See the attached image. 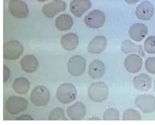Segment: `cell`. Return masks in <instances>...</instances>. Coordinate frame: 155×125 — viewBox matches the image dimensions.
Masks as SVG:
<instances>
[{"label":"cell","instance_id":"obj_7","mask_svg":"<svg viewBox=\"0 0 155 125\" xmlns=\"http://www.w3.org/2000/svg\"><path fill=\"white\" fill-rule=\"evenodd\" d=\"M84 21L90 28H101L105 22V14L99 9L93 10L85 15Z\"/></svg>","mask_w":155,"mask_h":125},{"label":"cell","instance_id":"obj_26","mask_svg":"<svg viewBox=\"0 0 155 125\" xmlns=\"http://www.w3.org/2000/svg\"><path fill=\"white\" fill-rule=\"evenodd\" d=\"M120 113L115 108H108L103 113V120H118Z\"/></svg>","mask_w":155,"mask_h":125},{"label":"cell","instance_id":"obj_25","mask_svg":"<svg viewBox=\"0 0 155 125\" xmlns=\"http://www.w3.org/2000/svg\"><path fill=\"white\" fill-rule=\"evenodd\" d=\"M124 120H140L141 115L137 110L134 109H127L123 113Z\"/></svg>","mask_w":155,"mask_h":125},{"label":"cell","instance_id":"obj_10","mask_svg":"<svg viewBox=\"0 0 155 125\" xmlns=\"http://www.w3.org/2000/svg\"><path fill=\"white\" fill-rule=\"evenodd\" d=\"M66 3L62 0H54L43 6L41 12L47 18H54L58 13L65 11Z\"/></svg>","mask_w":155,"mask_h":125},{"label":"cell","instance_id":"obj_1","mask_svg":"<svg viewBox=\"0 0 155 125\" xmlns=\"http://www.w3.org/2000/svg\"><path fill=\"white\" fill-rule=\"evenodd\" d=\"M77 97V90L74 85L71 83H64L58 87L56 91V98L61 104H68L75 100Z\"/></svg>","mask_w":155,"mask_h":125},{"label":"cell","instance_id":"obj_31","mask_svg":"<svg viewBox=\"0 0 155 125\" xmlns=\"http://www.w3.org/2000/svg\"><path fill=\"white\" fill-rule=\"evenodd\" d=\"M139 0H124V2L127 4H130V5H133V4H135L138 2Z\"/></svg>","mask_w":155,"mask_h":125},{"label":"cell","instance_id":"obj_12","mask_svg":"<svg viewBox=\"0 0 155 125\" xmlns=\"http://www.w3.org/2000/svg\"><path fill=\"white\" fill-rule=\"evenodd\" d=\"M154 13L153 5L149 1H143L136 8L135 14L137 18L143 21L150 20Z\"/></svg>","mask_w":155,"mask_h":125},{"label":"cell","instance_id":"obj_27","mask_svg":"<svg viewBox=\"0 0 155 125\" xmlns=\"http://www.w3.org/2000/svg\"><path fill=\"white\" fill-rule=\"evenodd\" d=\"M143 49L148 54H155V36L151 35L146 38L143 43Z\"/></svg>","mask_w":155,"mask_h":125},{"label":"cell","instance_id":"obj_18","mask_svg":"<svg viewBox=\"0 0 155 125\" xmlns=\"http://www.w3.org/2000/svg\"><path fill=\"white\" fill-rule=\"evenodd\" d=\"M134 88L139 91H147L151 88V78L147 74H140L133 80Z\"/></svg>","mask_w":155,"mask_h":125},{"label":"cell","instance_id":"obj_28","mask_svg":"<svg viewBox=\"0 0 155 125\" xmlns=\"http://www.w3.org/2000/svg\"><path fill=\"white\" fill-rule=\"evenodd\" d=\"M145 68L149 73L155 74V57H150L145 61Z\"/></svg>","mask_w":155,"mask_h":125},{"label":"cell","instance_id":"obj_11","mask_svg":"<svg viewBox=\"0 0 155 125\" xmlns=\"http://www.w3.org/2000/svg\"><path fill=\"white\" fill-rule=\"evenodd\" d=\"M143 66V60L141 56L137 54H131L124 60V67L131 74H135L140 71Z\"/></svg>","mask_w":155,"mask_h":125},{"label":"cell","instance_id":"obj_19","mask_svg":"<svg viewBox=\"0 0 155 125\" xmlns=\"http://www.w3.org/2000/svg\"><path fill=\"white\" fill-rule=\"evenodd\" d=\"M21 69L27 73L35 72L38 67V61L35 56L27 54L24 56L20 61Z\"/></svg>","mask_w":155,"mask_h":125},{"label":"cell","instance_id":"obj_24","mask_svg":"<svg viewBox=\"0 0 155 125\" xmlns=\"http://www.w3.org/2000/svg\"><path fill=\"white\" fill-rule=\"evenodd\" d=\"M49 120H67L68 118L66 117L64 110L61 107H55L51 110L48 116Z\"/></svg>","mask_w":155,"mask_h":125},{"label":"cell","instance_id":"obj_6","mask_svg":"<svg viewBox=\"0 0 155 125\" xmlns=\"http://www.w3.org/2000/svg\"><path fill=\"white\" fill-rule=\"evenodd\" d=\"M86 60L81 55L72 56L68 62V70L70 74L74 77L82 75L86 69Z\"/></svg>","mask_w":155,"mask_h":125},{"label":"cell","instance_id":"obj_30","mask_svg":"<svg viewBox=\"0 0 155 125\" xmlns=\"http://www.w3.org/2000/svg\"><path fill=\"white\" fill-rule=\"evenodd\" d=\"M15 120H32L33 118L30 115H28V114H22V115L16 117Z\"/></svg>","mask_w":155,"mask_h":125},{"label":"cell","instance_id":"obj_29","mask_svg":"<svg viewBox=\"0 0 155 125\" xmlns=\"http://www.w3.org/2000/svg\"><path fill=\"white\" fill-rule=\"evenodd\" d=\"M10 77V69L6 65H3V82L5 83Z\"/></svg>","mask_w":155,"mask_h":125},{"label":"cell","instance_id":"obj_9","mask_svg":"<svg viewBox=\"0 0 155 125\" xmlns=\"http://www.w3.org/2000/svg\"><path fill=\"white\" fill-rule=\"evenodd\" d=\"M8 10L11 15L17 18H26L29 12L27 4L21 0H10Z\"/></svg>","mask_w":155,"mask_h":125},{"label":"cell","instance_id":"obj_22","mask_svg":"<svg viewBox=\"0 0 155 125\" xmlns=\"http://www.w3.org/2000/svg\"><path fill=\"white\" fill-rule=\"evenodd\" d=\"M73 22L74 21L71 15L68 14H62L55 19V27L59 31H66L72 27Z\"/></svg>","mask_w":155,"mask_h":125},{"label":"cell","instance_id":"obj_4","mask_svg":"<svg viewBox=\"0 0 155 125\" xmlns=\"http://www.w3.org/2000/svg\"><path fill=\"white\" fill-rule=\"evenodd\" d=\"M24 51L23 45L17 40H10L3 45V57L7 60H16Z\"/></svg>","mask_w":155,"mask_h":125},{"label":"cell","instance_id":"obj_13","mask_svg":"<svg viewBox=\"0 0 155 125\" xmlns=\"http://www.w3.org/2000/svg\"><path fill=\"white\" fill-rule=\"evenodd\" d=\"M89 0H72L70 3V11L74 16L80 18L91 7Z\"/></svg>","mask_w":155,"mask_h":125},{"label":"cell","instance_id":"obj_20","mask_svg":"<svg viewBox=\"0 0 155 125\" xmlns=\"http://www.w3.org/2000/svg\"><path fill=\"white\" fill-rule=\"evenodd\" d=\"M105 72V65L100 60H94L88 66V75L93 79H99Z\"/></svg>","mask_w":155,"mask_h":125},{"label":"cell","instance_id":"obj_33","mask_svg":"<svg viewBox=\"0 0 155 125\" xmlns=\"http://www.w3.org/2000/svg\"><path fill=\"white\" fill-rule=\"evenodd\" d=\"M37 1H38V2H45V1H48V0H37Z\"/></svg>","mask_w":155,"mask_h":125},{"label":"cell","instance_id":"obj_16","mask_svg":"<svg viewBox=\"0 0 155 125\" xmlns=\"http://www.w3.org/2000/svg\"><path fill=\"white\" fill-rule=\"evenodd\" d=\"M67 115L70 120H82L85 116L86 107L82 102H77L67 108Z\"/></svg>","mask_w":155,"mask_h":125},{"label":"cell","instance_id":"obj_17","mask_svg":"<svg viewBox=\"0 0 155 125\" xmlns=\"http://www.w3.org/2000/svg\"><path fill=\"white\" fill-rule=\"evenodd\" d=\"M78 42H79L78 36L74 32L64 34L61 38V47L67 51H73L77 48Z\"/></svg>","mask_w":155,"mask_h":125},{"label":"cell","instance_id":"obj_5","mask_svg":"<svg viewBox=\"0 0 155 125\" xmlns=\"http://www.w3.org/2000/svg\"><path fill=\"white\" fill-rule=\"evenodd\" d=\"M28 107V101L23 97L12 96L5 102V109L11 115H16L20 112L25 111Z\"/></svg>","mask_w":155,"mask_h":125},{"label":"cell","instance_id":"obj_23","mask_svg":"<svg viewBox=\"0 0 155 125\" xmlns=\"http://www.w3.org/2000/svg\"><path fill=\"white\" fill-rule=\"evenodd\" d=\"M12 88L19 94H25L30 88V82L25 77H18L12 84Z\"/></svg>","mask_w":155,"mask_h":125},{"label":"cell","instance_id":"obj_32","mask_svg":"<svg viewBox=\"0 0 155 125\" xmlns=\"http://www.w3.org/2000/svg\"><path fill=\"white\" fill-rule=\"evenodd\" d=\"M88 120H99L100 119L97 118V117H93V118H89Z\"/></svg>","mask_w":155,"mask_h":125},{"label":"cell","instance_id":"obj_2","mask_svg":"<svg viewBox=\"0 0 155 125\" xmlns=\"http://www.w3.org/2000/svg\"><path fill=\"white\" fill-rule=\"evenodd\" d=\"M109 89L104 82H94L90 85L87 90L88 97L94 102H102L107 99Z\"/></svg>","mask_w":155,"mask_h":125},{"label":"cell","instance_id":"obj_15","mask_svg":"<svg viewBox=\"0 0 155 125\" xmlns=\"http://www.w3.org/2000/svg\"><path fill=\"white\" fill-rule=\"evenodd\" d=\"M107 46V38L103 35H97L90 41L87 51L91 54H101Z\"/></svg>","mask_w":155,"mask_h":125},{"label":"cell","instance_id":"obj_34","mask_svg":"<svg viewBox=\"0 0 155 125\" xmlns=\"http://www.w3.org/2000/svg\"><path fill=\"white\" fill-rule=\"evenodd\" d=\"M154 91H155V81H154Z\"/></svg>","mask_w":155,"mask_h":125},{"label":"cell","instance_id":"obj_14","mask_svg":"<svg viewBox=\"0 0 155 125\" xmlns=\"http://www.w3.org/2000/svg\"><path fill=\"white\" fill-rule=\"evenodd\" d=\"M129 36L133 41H140L145 38L148 33V28L147 25L143 23H134L129 28Z\"/></svg>","mask_w":155,"mask_h":125},{"label":"cell","instance_id":"obj_21","mask_svg":"<svg viewBox=\"0 0 155 125\" xmlns=\"http://www.w3.org/2000/svg\"><path fill=\"white\" fill-rule=\"evenodd\" d=\"M121 50L124 54H132V53H136L139 54L140 56L145 55L144 51H143V47L140 44H135V43L132 42L130 40H125L122 42L121 45Z\"/></svg>","mask_w":155,"mask_h":125},{"label":"cell","instance_id":"obj_8","mask_svg":"<svg viewBox=\"0 0 155 125\" xmlns=\"http://www.w3.org/2000/svg\"><path fill=\"white\" fill-rule=\"evenodd\" d=\"M135 105L143 113H151L155 110V97L150 94H140L136 97Z\"/></svg>","mask_w":155,"mask_h":125},{"label":"cell","instance_id":"obj_3","mask_svg":"<svg viewBox=\"0 0 155 125\" xmlns=\"http://www.w3.org/2000/svg\"><path fill=\"white\" fill-rule=\"evenodd\" d=\"M30 99L36 107H44L47 105L50 100V92L48 89L43 85H38L33 88L30 94Z\"/></svg>","mask_w":155,"mask_h":125}]
</instances>
